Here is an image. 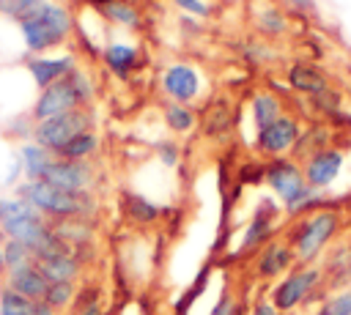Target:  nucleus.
<instances>
[{"label":"nucleus","mask_w":351,"mask_h":315,"mask_svg":"<svg viewBox=\"0 0 351 315\" xmlns=\"http://www.w3.org/2000/svg\"><path fill=\"white\" fill-rule=\"evenodd\" d=\"M22 25V36L25 44L33 52H41L47 47H55L69 30H71V16L63 5L55 3H41L27 19L19 22Z\"/></svg>","instance_id":"nucleus-1"},{"label":"nucleus","mask_w":351,"mask_h":315,"mask_svg":"<svg viewBox=\"0 0 351 315\" xmlns=\"http://www.w3.org/2000/svg\"><path fill=\"white\" fill-rule=\"evenodd\" d=\"M19 197L27 200L36 211L52 214V216H77L90 208V200L85 192H66L47 181H27L19 186Z\"/></svg>","instance_id":"nucleus-2"},{"label":"nucleus","mask_w":351,"mask_h":315,"mask_svg":"<svg viewBox=\"0 0 351 315\" xmlns=\"http://www.w3.org/2000/svg\"><path fill=\"white\" fill-rule=\"evenodd\" d=\"M90 96V85L85 82L82 74L71 71L69 77L52 82L49 88L41 90L36 107H33V118L36 121H49L55 115H63V112H71V110H80V104Z\"/></svg>","instance_id":"nucleus-3"},{"label":"nucleus","mask_w":351,"mask_h":315,"mask_svg":"<svg viewBox=\"0 0 351 315\" xmlns=\"http://www.w3.org/2000/svg\"><path fill=\"white\" fill-rule=\"evenodd\" d=\"M88 123H90L88 112L71 110V112L55 115V118H49V121H38L36 129H33V137H36V142H38L41 148L58 153V151H60L66 142H71L77 134L88 131Z\"/></svg>","instance_id":"nucleus-4"},{"label":"nucleus","mask_w":351,"mask_h":315,"mask_svg":"<svg viewBox=\"0 0 351 315\" xmlns=\"http://www.w3.org/2000/svg\"><path fill=\"white\" fill-rule=\"evenodd\" d=\"M335 227H337V214H332V211H321V214L310 216L304 222V227L299 230V236H296L299 257H304V260L313 257L329 241V236L335 233Z\"/></svg>","instance_id":"nucleus-5"},{"label":"nucleus","mask_w":351,"mask_h":315,"mask_svg":"<svg viewBox=\"0 0 351 315\" xmlns=\"http://www.w3.org/2000/svg\"><path fill=\"white\" fill-rule=\"evenodd\" d=\"M47 184L58 186V189H66V192H82L88 184H90V167L85 162H71V159H55L44 178Z\"/></svg>","instance_id":"nucleus-6"},{"label":"nucleus","mask_w":351,"mask_h":315,"mask_svg":"<svg viewBox=\"0 0 351 315\" xmlns=\"http://www.w3.org/2000/svg\"><path fill=\"white\" fill-rule=\"evenodd\" d=\"M299 137V126L293 118H277L266 129H258V148L266 153H282L288 151Z\"/></svg>","instance_id":"nucleus-7"},{"label":"nucleus","mask_w":351,"mask_h":315,"mask_svg":"<svg viewBox=\"0 0 351 315\" xmlns=\"http://www.w3.org/2000/svg\"><path fill=\"white\" fill-rule=\"evenodd\" d=\"M266 181H269V186L285 200V205H288L291 200H296V194L304 189V175H302V170H299L296 164H291V162H277V164H271V167L266 170Z\"/></svg>","instance_id":"nucleus-8"},{"label":"nucleus","mask_w":351,"mask_h":315,"mask_svg":"<svg viewBox=\"0 0 351 315\" xmlns=\"http://www.w3.org/2000/svg\"><path fill=\"white\" fill-rule=\"evenodd\" d=\"M315 279H318V274H315L313 268H310V271L291 274L288 279H282V282L277 285V290H274V307L282 310V312L293 310V307L304 299V293L315 285Z\"/></svg>","instance_id":"nucleus-9"},{"label":"nucleus","mask_w":351,"mask_h":315,"mask_svg":"<svg viewBox=\"0 0 351 315\" xmlns=\"http://www.w3.org/2000/svg\"><path fill=\"white\" fill-rule=\"evenodd\" d=\"M162 85H165V90H167L176 101H189V99H195L197 90H200V79H197L195 68H189V66H184V63L170 66V68L165 71V77H162Z\"/></svg>","instance_id":"nucleus-10"},{"label":"nucleus","mask_w":351,"mask_h":315,"mask_svg":"<svg viewBox=\"0 0 351 315\" xmlns=\"http://www.w3.org/2000/svg\"><path fill=\"white\" fill-rule=\"evenodd\" d=\"M340 164H343V153H340V151H332V148L318 151V153L307 162L304 178H307L310 186H329V184L337 178V173H340Z\"/></svg>","instance_id":"nucleus-11"},{"label":"nucleus","mask_w":351,"mask_h":315,"mask_svg":"<svg viewBox=\"0 0 351 315\" xmlns=\"http://www.w3.org/2000/svg\"><path fill=\"white\" fill-rule=\"evenodd\" d=\"M27 68L38 88H49L52 82H58L74 71V60L71 58H33L27 63Z\"/></svg>","instance_id":"nucleus-12"},{"label":"nucleus","mask_w":351,"mask_h":315,"mask_svg":"<svg viewBox=\"0 0 351 315\" xmlns=\"http://www.w3.org/2000/svg\"><path fill=\"white\" fill-rule=\"evenodd\" d=\"M36 268L44 274L47 282H71L80 271V263L69 252H60L49 257H36Z\"/></svg>","instance_id":"nucleus-13"},{"label":"nucleus","mask_w":351,"mask_h":315,"mask_svg":"<svg viewBox=\"0 0 351 315\" xmlns=\"http://www.w3.org/2000/svg\"><path fill=\"white\" fill-rule=\"evenodd\" d=\"M8 288L16 290L19 296L30 299V301H44V293H47L49 282L44 279V274L36 266H30V268H22V271L11 274L8 277Z\"/></svg>","instance_id":"nucleus-14"},{"label":"nucleus","mask_w":351,"mask_h":315,"mask_svg":"<svg viewBox=\"0 0 351 315\" xmlns=\"http://www.w3.org/2000/svg\"><path fill=\"white\" fill-rule=\"evenodd\" d=\"M52 162H55L52 159V151L41 148L38 142H30V145L22 148V164H25V173H27L30 181H41L44 173H47V167Z\"/></svg>","instance_id":"nucleus-15"},{"label":"nucleus","mask_w":351,"mask_h":315,"mask_svg":"<svg viewBox=\"0 0 351 315\" xmlns=\"http://www.w3.org/2000/svg\"><path fill=\"white\" fill-rule=\"evenodd\" d=\"M3 255H5V268H8V274H16V271H22V268L36 266V252H33L30 247H25L22 241L8 238V244L3 247Z\"/></svg>","instance_id":"nucleus-16"},{"label":"nucleus","mask_w":351,"mask_h":315,"mask_svg":"<svg viewBox=\"0 0 351 315\" xmlns=\"http://www.w3.org/2000/svg\"><path fill=\"white\" fill-rule=\"evenodd\" d=\"M288 79H291V85H293L296 90H304V93H324V90H326L324 74H318V71L310 68V66H293L291 74H288Z\"/></svg>","instance_id":"nucleus-17"},{"label":"nucleus","mask_w":351,"mask_h":315,"mask_svg":"<svg viewBox=\"0 0 351 315\" xmlns=\"http://www.w3.org/2000/svg\"><path fill=\"white\" fill-rule=\"evenodd\" d=\"M252 115H255V123L258 129H266L269 123H274L280 118V99L274 93H258L252 99Z\"/></svg>","instance_id":"nucleus-18"},{"label":"nucleus","mask_w":351,"mask_h":315,"mask_svg":"<svg viewBox=\"0 0 351 315\" xmlns=\"http://www.w3.org/2000/svg\"><path fill=\"white\" fill-rule=\"evenodd\" d=\"M96 145H99L96 134H93V131H82V134H77L71 142H66V145L58 151V156H60V159H71V162H82L88 153L96 151Z\"/></svg>","instance_id":"nucleus-19"},{"label":"nucleus","mask_w":351,"mask_h":315,"mask_svg":"<svg viewBox=\"0 0 351 315\" xmlns=\"http://www.w3.org/2000/svg\"><path fill=\"white\" fill-rule=\"evenodd\" d=\"M104 60H107V66H110L115 74L126 77V74H129V68H132V66H134V60H137V52H134L132 47H126V44H112V47H107Z\"/></svg>","instance_id":"nucleus-20"},{"label":"nucleus","mask_w":351,"mask_h":315,"mask_svg":"<svg viewBox=\"0 0 351 315\" xmlns=\"http://www.w3.org/2000/svg\"><path fill=\"white\" fill-rule=\"evenodd\" d=\"M291 263V252H288V247H282V244H274V247H269L266 252H263V257H261V274L263 277H274V274H280L285 266Z\"/></svg>","instance_id":"nucleus-21"},{"label":"nucleus","mask_w":351,"mask_h":315,"mask_svg":"<svg viewBox=\"0 0 351 315\" xmlns=\"http://www.w3.org/2000/svg\"><path fill=\"white\" fill-rule=\"evenodd\" d=\"M33 307H36V301L19 296L11 288H5L0 293V315H33Z\"/></svg>","instance_id":"nucleus-22"},{"label":"nucleus","mask_w":351,"mask_h":315,"mask_svg":"<svg viewBox=\"0 0 351 315\" xmlns=\"http://www.w3.org/2000/svg\"><path fill=\"white\" fill-rule=\"evenodd\" d=\"M101 11H104L110 19L121 22V25H126V27H134V25L140 22L137 8H132V5H129V3H123V0H110V3H104V5H101Z\"/></svg>","instance_id":"nucleus-23"},{"label":"nucleus","mask_w":351,"mask_h":315,"mask_svg":"<svg viewBox=\"0 0 351 315\" xmlns=\"http://www.w3.org/2000/svg\"><path fill=\"white\" fill-rule=\"evenodd\" d=\"M165 121L173 131H189L195 126V115L184 104H167L165 107Z\"/></svg>","instance_id":"nucleus-24"},{"label":"nucleus","mask_w":351,"mask_h":315,"mask_svg":"<svg viewBox=\"0 0 351 315\" xmlns=\"http://www.w3.org/2000/svg\"><path fill=\"white\" fill-rule=\"evenodd\" d=\"M126 208H129V216L137 219V222H151V219H156V214H159V208H156L154 203H148V200H143V197H137V194H129V197H126Z\"/></svg>","instance_id":"nucleus-25"},{"label":"nucleus","mask_w":351,"mask_h":315,"mask_svg":"<svg viewBox=\"0 0 351 315\" xmlns=\"http://www.w3.org/2000/svg\"><path fill=\"white\" fill-rule=\"evenodd\" d=\"M71 296H74V285L71 282H49V288L44 293V301L52 310H58V307H66L71 301Z\"/></svg>","instance_id":"nucleus-26"},{"label":"nucleus","mask_w":351,"mask_h":315,"mask_svg":"<svg viewBox=\"0 0 351 315\" xmlns=\"http://www.w3.org/2000/svg\"><path fill=\"white\" fill-rule=\"evenodd\" d=\"M41 3H47V0H11V3H8V8H5V14L22 22V19H27V16L41 5Z\"/></svg>","instance_id":"nucleus-27"},{"label":"nucleus","mask_w":351,"mask_h":315,"mask_svg":"<svg viewBox=\"0 0 351 315\" xmlns=\"http://www.w3.org/2000/svg\"><path fill=\"white\" fill-rule=\"evenodd\" d=\"M211 121H206V131H211V134H217V131H225L228 129V123H230V112H228V107L219 101L214 110H211Z\"/></svg>","instance_id":"nucleus-28"},{"label":"nucleus","mask_w":351,"mask_h":315,"mask_svg":"<svg viewBox=\"0 0 351 315\" xmlns=\"http://www.w3.org/2000/svg\"><path fill=\"white\" fill-rule=\"evenodd\" d=\"M266 227H269V219H266V216H255V222L250 225V230H247V236H244V247L258 244V241L266 236Z\"/></svg>","instance_id":"nucleus-29"},{"label":"nucleus","mask_w":351,"mask_h":315,"mask_svg":"<svg viewBox=\"0 0 351 315\" xmlns=\"http://www.w3.org/2000/svg\"><path fill=\"white\" fill-rule=\"evenodd\" d=\"M324 315H351V293H343L337 299H332L324 310Z\"/></svg>","instance_id":"nucleus-30"},{"label":"nucleus","mask_w":351,"mask_h":315,"mask_svg":"<svg viewBox=\"0 0 351 315\" xmlns=\"http://www.w3.org/2000/svg\"><path fill=\"white\" fill-rule=\"evenodd\" d=\"M178 8H184V11H189V14H197V16H206L208 14V5L203 3V0H173Z\"/></svg>","instance_id":"nucleus-31"},{"label":"nucleus","mask_w":351,"mask_h":315,"mask_svg":"<svg viewBox=\"0 0 351 315\" xmlns=\"http://www.w3.org/2000/svg\"><path fill=\"white\" fill-rule=\"evenodd\" d=\"M211 315H233V301L225 296V299H219V304L211 310Z\"/></svg>","instance_id":"nucleus-32"},{"label":"nucleus","mask_w":351,"mask_h":315,"mask_svg":"<svg viewBox=\"0 0 351 315\" xmlns=\"http://www.w3.org/2000/svg\"><path fill=\"white\" fill-rule=\"evenodd\" d=\"M274 310H277L274 304H269V301H261V304L255 307V312H252V315H277Z\"/></svg>","instance_id":"nucleus-33"},{"label":"nucleus","mask_w":351,"mask_h":315,"mask_svg":"<svg viewBox=\"0 0 351 315\" xmlns=\"http://www.w3.org/2000/svg\"><path fill=\"white\" fill-rule=\"evenodd\" d=\"M33 315H55V310H52L47 301H36V307H33Z\"/></svg>","instance_id":"nucleus-34"},{"label":"nucleus","mask_w":351,"mask_h":315,"mask_svg":"<svg viewBox=\"0 0 351 315\" xmlns=\"http://www.w3.org/2000/svg\"><path fill=\"white\" fill-rule=\"evenodd\" d=\"M80 315H101V310H99V304L93 301V304H88V307H85Z\"/></svg>","instance_id":"nucleus-35"},{"label":"nucleus","mask_w":351,"mask_h":315,"mask_svg":"<svg viewBox=\"0 0 351 315\" xmlns=\"http://www.w3.org/2000/svg\"><path fill=\"white\" fill-rule=\"evenodd\" d=\"M162 156H165V162H176V156H173V145H162Z\"/></svg>","instance_id":"nucleus-36"},{"label":"nucleus","mask_w":351,"mask_h":315,"mask_svg":"<svg viewBox=\"0 0 351 315\" xmlns=\"http://www.w3.org/2000/svg\"><path fill=\"white\" fill-rule=\"evenodd\" d=\"M291 3H296V5H302V8H313V0H291Z\"/></svg>","instance_id":"nucleus-37"},{"label":"nucleus","mask_w":351,"mask_h":315,"mask_svg":"<svg viewBox=\"0 0 351 315\" xmlns=\"http://www.w3.org/2000/svg\"><path fill=\"white\" fill-rule=\"evenodd\" d=\"M5 268V255H3V249H0V271Z\"/></svg>","instance_id":"nucleus-38"},{"label":"nucleus","mask_w":351,"mask_h":315,"mask_svg":"<svg viewBox=\"0 0 351 315\" xmlns=\"http://www.w3.org/2000/svg\"><path fill=\"white\" fill-rule=\"evenodd\" d=\"M8 3H11V0H0V11H3V14H5V8H8Z\"/></svg>","instance_id":"nucleus-39"}]
</instances>
